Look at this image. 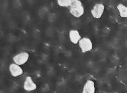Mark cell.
I'll list each match as a JSON object with an SVG mask.
<instances>
[{"instance_id":"3957f363","label":"cell","mask_w":127,"mask_h":93,"mask_svg":"<svg viewBox=\"0 0 127 93\" xmlns=\"http://www.w3.org/2000/svg\"><path fill=\"white\" fill-rule=\"evenodd\" d=\"M29 58V53L22 52L17 54L12 58L14 63L18 65H22L28 62Z\"/></svg>"},{"instance_id":"ba28073f","label":"cell","mask_w":127,"mask_h":93,"mask_svg":"<svg viewBox=\"0 0 127 93\" xmlns=\"http://www.w3.org/2000/svg\"><path fill=\"white\" fill-rule=\"evenodd\" d=\"M69 36L70 41L75 45L79 43V41L81 39L79 32L76 29H71L69 31Z\"/></svg>"},{"instance_id":"6da1fadb","label":"cell","mask_w":127,"mask_h":93,"mask_svg":"<svg viewBox=\"0 0 127 93\" xmlns=\"http://www.w3.org/2000/svg\"><path fill=\"white\" fill-rule=\"evenodd\" d=\"M70 14L76 18H80L84 15V7L82 2L79 0H72V3L69 7Z\"/></svg>"},{"instance_id":"52a82bcc","label":"cell","mask_w":127,"mask_h":93,"mask_svg":"<svg viewBox=\"0 0 127 93\" xmlns=\"http://www.w3.org/2000/svg\"><path fill=\"white\" fill-rule=\"evenodd\" d=\"M96 88L94 82L92 80H88L83 87L82 93H95Z\"/></svg>"},{"instance_id":"8992f818","label":"cell","mask_w":127,"mask_h":93,"mask_svg":"<svg viewBox=\"0 0 127 93\" xmlns=\"http://www.w3.org/2000/svg\"><path fill=\"white\" fill-rule=\"evenodd\" d=\"M9 71L11 75L13 77H18L23 74V70L20 65H18L15 63H12L9 65Z\"/></svg>"},{"instance_id":"9c48e42d","label":"cell","mask_w":127,"mask_h":93,"mask_svg":"<svg viewBox=\"0 0 127 93\" xmlns=\"http://www.w3.org/2000/svg\"><path fill=\"white\" fill-rule=\"evenodd\" d=\"M117 8L119 12V16L122 18H127V6L124 5L123 4L119 3Z\"/></svg>"},{"instance_id":"8fae6325","label":"cell","mask_w":127,"mask_h":93,"mask_svg":"<svg viewBox=\"0 0 127 93\" xmlns=\"http://www.w3.org/2000/svg\"></svg>"},{"instance_id":"30bf717a","label":"cell","mask_w":127,"mask_h":93,"mask_svg":"<svg viewBox=\"0 0 127 93\" xmlns=\"http://www.w3.org/2000/svg\"><path fill=\"white\" fill-rule=\"evenodd\" d=\"M57 4L62 7H70L72 0H57Z\"/></svg>"},{"instance_id":"5b68a950","label":"cell","mask_w":127,"mask_h":93,"mask_svg":"<svg viewBox=\"0 0 127 93\" xmlns=\"http://www.w3.org/2000/svg\"><path fill=\"white\" fill-rule=\"evenodd\" d=\"M37 86L35 83L33 82L32 77L30 76L27 77L23 84V89L27 92H32L35 90Z\"/></svg>"},{"instance_id":"7a4b0ae2","label":"cell","mask_w":127,"mask_h":93,"mask_svg":"<svg viewBox=\"0 0 127 93\" xmlns=\"http://www.w3.org/2000/svg\"><path fill=\"white\" fill-rule=\"evenodd\" d=\"M79 46L82 53H85L91 51L93 48L91 40L87 37L81 38L79 42Z\"/></svg>"},{"instance_id":"277c9868","label":"cell","mask_w":127,"mask_h":93,"mask_svg":"<svg viewBox=\"0 0 127 93\" xmlns=\"http://www.w3.org/2000/svg\"><path fill=\"white\" fill-rule=\"evenodd\" d=\"M105 10V6L102 3H96L93 7L91 11L92 17L95 18L99 19L104 13Z\"/></svg>"}]
</instances>
